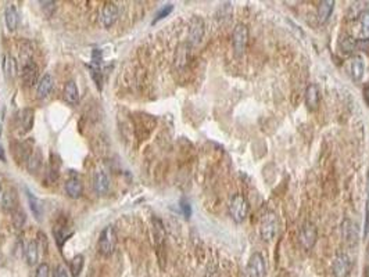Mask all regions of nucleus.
<instances>
[{"label":"nucleus","instance_id":"1","mask_svg":"<svg viewBox=\"0 0 369 277\" xmlns=\"http://www.w3.org/2000/svg\"><path fill=\"white\" fill-rule=\"evenodd\" d=\"M229 214L232 219L238 223H242L249 214V203L243 194H234L229 201Z\"/></svg>","mask_w":369,"mask_h":277},{"label":"nucleus","instance_id":"2","mask_svg":"<svg viewBox=\"0 0 369 277\" xmlns=\"http://www.w3.org/2000/svg\"><path fill=\"white\" fill-rule=\"evenodd\" d=\"M117 246V233L113 226H106L102 233H100L99 243H97V248L99 252L103 256L113 255V252Z\"/></svg>","mask_w":369,"mask_h":277},{"label":"nucleus","instance_id":"3","mask_svg":"<svg viewBox=\"0 0 369 277\" xmlns=\"http://www.w3.org/2000/svg\"><path fill=\"white\" fill-rule=\"evenodd\" d=\"M279 231V219L275 212H266L261 220L260 234L264 241H272Z\"/></svg>","mask_w":369,"mask_h":277},{"label":"nucleus","instance_id":"4","mask_svg":"<svg viewBox=\"0 0 369 277\" xmlns=\"http://www.w3.org/2000/svg\"><path fill=\"white\" fill-rule=\"evenodd\" d=\"M247 39H249V29L245 24H238L234 26L233 32H232V46H233V52L236 57L243 56L246 50V45H247Z\"/></svg>","mask_w":369,"mask_h":277},{"label":"nucleus","instance_id":"5","mask_svg":"<svg viewBox=\"0 0 369 277\" xmlns=\"http://www.w3.org/2000/svg\"><path fill=\"white\" fill-rule=\"evenodd\" d=\"M342 237L346 246L354 248L358 244V226L351 219H344L342 223Z\"/></svg>","mask_w":369,"mask_h":277},{"label":"nucleus","instance_id":"6","mask_svg":"<svg viewBox=\"0 0 369 277\" xmlns=\"http://www.w3.org/2000/svg\"><path fill=\"white\" fill-rule=\"evenodd\" d=\"M247 273L249 277H266L265 259L260 252H254L250 256L247 263Z\"/></svg>","mask_w":369,"mask_h":277},{"label":"nucleus","instance_id":"7","mask_svg":"<svg viewBox=\"0 0 369 277\" xmlns=\"http://www.w3.org/2000/svg\"><path fill=\"white\" fill-rule=\"evenodd\" d=\"M90 75L93 78L94 84L97 86V89L102 90L103 88V75H102V52L94 49L92 53V61L88 65Z\"/></svg>","mask_w":369,"mask_h":277},{"label":"nucleus","instance_id":"8","mask_svg":"<svg viewBox=\"0 0 369 277\" xmlns=\"http://www.w3.org/2000/svg\"><path fill=\"white\" fill-rule=\"evenodd\" d=\"M300 243L306 250H311L312 247L315 246L318 239V231L317 227L311 222H306L301 226V230H300Z\"/></svg>","mask_w":369,"mask_h":277},{"label":"nucleus","instance_id":"9","mask_svg":"<svg viewBox=\"0 0 369 277\" xmlns=\"http://www.w3.org/2000/svg\"><path fill=\"white\" fill-rule=\"evenodd\" d=\"M351 259L347 254H338L334 261H333V273L336 277H346L349 276V273L351 272Z\"/></svg>","mask_w":369,"mask_h":277},{"label":"nucleus","instance_id":"10","mask_svg":"<svg viewBox=\"0 0 369 277\" xmlns=\"http://www.w3.org/2000/svg\"><path fill=\"white\" fill-rule=\"evenodd\" d=\"M21 78L25 86H33L38 84V78H39V68L38 65L32 60L25 61V64L22 65L21 69Z\"/></svg>","mask_w":369,"mask_h":277},{"label":"nucleus","instance_id":"11","mask_svg":"<svg viewBox=\"0 0 369 277\" xmlns=\"http://www.w3.org/2000/svg\"><path fill=\"white\" fill-rule=\"evenodd\" d=\"M153 235H154V244L157 247V255L158 259L161 262L162 266V256L161 252H164V243H165V231H164V226L160 219L154 218L153 219Z\"/></svg>","mask_w":369,"mask_h":277},{"label":"nucleus","instance_id":"12","mask_svg":"<svg viewBox=\"0 0 369 277\" xmlns=\"http://www.w3.org/2000/svg\"><path fill=\"white\" fill-rule=\"evenodd\" d=\"M0 207L7 214H13L14 211L18 209V197H17L14 188H9V190H6L5 193L2 194Z\"/></svg>","mask_w":369,"mask_h":277},{"label":"nucleus","instance_id":"13","mask_svg":"<svg viewBox=\"0 0 369 277\" xmlns=\"http://www.w3.org/2000/svg\"><path fill=\"white\" fill-rule=\"evenodd\" d=\"M118 20V7L114 2H107L102 11V22L106 28H110Z\"/></svg>","mask_w":369,"mask_h":277},{"label":"nucleus","instance_id":"14","mask_svg":"<svg viewBox=\"0 0 369 277\" xmlns=\"http://www.w3.org/2000/svg\"><path fill=\"white\" fill-rule=\"evenodd\" d=\"M204 36V21L200 17H194L190 24L189 31V41L192 45H198Z\"/></svg>","mask_w":369,"mask_h":277},{"label":"nucleus","instance_id":"15","mask_svg":"<svg viewBox=\"0 0 369 277\" xmlns=\"http://www.w3.org/2000/svg\"><path fill=\"white\" fill-rule=\"evenodd\" d=\"M93 188L94 191L100 195H104V194H107L110 188V180H109V176L106 175L104 171L102 169H97V171H94L93 173Z\"/></svg>","mask_w":369,"mask_h":277},{"label":"nucleus","instance_id":"16","mask_svg":"<svg viewBox=\"0 0 369 277\" xmlns=\"http://www.w3.org/2000/svg\"><path fill=\"white\" fill-rule=\"evenodd\" d=\"M53 86H54V79H53L52 75L50 73L43 75L41 81L38 82V99H46L47 96L50 94V92H52Z\"/></svg>","mask_w":369,"mask_h":277},{"label":"nucleus","instance_id":"17","mask_svg":"<svg viewBox=\"0 0 369 277\" xmlns=\"http://www.w3.org/2000/svg\"><path fill=\"white\" fill-rule=\"evenodd\" d=\"M319 89L317 85H310L306 90V105L310 111H315L319 105Z\"/></svg>","mask_w":369,"mask_h":277},{"label":"nucleus","instance_id":"18","mask_svg":"<svg viewBox=\"0 0 369 277\" xmlns=\"http://www.w3.org/2000/svg\"><path fill=\"white\" fill-rule=\"evenodd\" d=\"M62 96H64V100L67 101L68 104L75 105L79 101V90L77 84L74 81H68L65 86H64V90H62Z\"/></svg>","mask_w":369,"mask_h":277},{"label":"nucleus","instance_id":"19","mask_svg":"<svg viewBox=\"0 0 369 277\" xmlns=\"http://www.w3.org/2000/svg\"><path fill=\"white\" fill-rule=\"evenodd\" d=\"M25 191H26V199H28V204H29L32 215L35 216V219L37 220H42V215H43V203L38 199L37 195H33V193H31L29 190H25Z\"/></svg>","mask_w":369,"mask_h":277},{"label":"nucleus","instance_id":"20","mask_svg":"<svg viewBox=\"0 0 369 277\" xmlns=\"http://www.w3.org/2000/svg\"><path fill=\"white\" fill-rule=\"evenodd\" d=\"M83 184L78 178H70L65 183V193L71 199H79L82 195Z\"/></svg>","mask_w":369,"mask_h":277},{"label":"nucleus","instance_id":"21","mask_svg":"<svg viewBox=\"0 0 369 277\" xmlns=\"http://www.w3.org/2000/svg\"><path fill=\"white\" fill-rule=\"evenodd\" d=\"M333 9H334V2L333 0H323V2H321L319 6H318L317 11L318 21L321 22V24L328 21L329 17L333 13Z\"/></svg>","mask_w":369,"mask_h":277},{"label":"nucleus","instance_id":"22","mask_svg":"<svg viewBox=\"0 0 369 277\" xmlns=\"http://www.w3.org/2000/svg\"><path fill=\"white\" fill-rule=\"evenodd\" d=\"M359 32L358 37L361 41H368L369 39V9L362 10L358 14Z\"/></svg>","mask_w":369,"mask_h":277},{"label":"nucleus","instance_id":"23","mask_svg":"<svg viewBox=\"0 0 369 277\" xmlns=\"http://www.w3.org/2000/svg\"><path fill=\"white\" fill-rule=\"evenodd\" d=\"M5 21L9 31H16L17 25H18V13H17V9L13 5L6 7Z\"/></svg>","mask_w":369,"mask_h":277},{"label":"nucleus","instance_id":"24","mask_svg":"<svg viewBox=\"0 0 369 277\" xmlns=\"http://www.w3.org/2000/svg\"><path fill=\"white\" fill-rule=\"evenodd\" d=\"M33 110L32 108H24V110H21L20 112V116H18V120H20V126L22 128L21 131L26 133V132H29L32 129V126H33Z\"/></svg>","mask_w":369,"mask_h":277},{"label":"nucleus","instance_id":"25","mask_svg":"<svg viewBox=\"0 0 369 277\" xmlns=\"http://www.w3.org/2000/svg\"><path fill=\"white\" fill-rule=\"evenodd\" d=\"M25 259L29 266L37 265L39 259V246L37 241H29L25 247Z\"/></svg>","mask_w":369,"mask_h":277},{"label":"nucleus","instance_id":"26","mask_svg":"<svg viewBox=\"0 0 369 277\" xmlns=\"http://www.w3.org/2000/svg\"><path fill=\"white\" fill-rule=\"evenodd\" d=\"M350 71H351V76H353L355 82H358V81L362 79L365 71V64L362 57L357 56V57L353 58V61H351V69Z\"/></svg>","mask_w":369,"mask_h":277},{"label":"nucleus","instance_id":"27","mask_svg":"<svg viewBox=\"0 0 369 277\" xmlns=\"http://www.w3.org/2000/svg\"><path fill=\"white\" fill-rule=\"evenodd\" d=\"M14 155L17 157L18 161H28V158L32 155V147L29 146V141H24V143H18L14 150Z\"/></svg>","mask_w":369,"mask_h":277},{"label":"nucleus","instance_id":"28","mask_svg":"<svg viewBox=\"0 0 369 277\" xmlns=\"http://www.w3.org/2000/svg\"><path fill=\"white\" fill-rule=\"evenodd\" d=\"M83 269V255L74 256L73 261L70 262V272L74 277H78Z\"/></svg>","mask_w":369,"mask_h":277},{"label":"nucleus","instance_id":"29","mask_svg":"<svg viewBox=\"0 0 369 277\" xmlns=\"http://www.w3.org/2000/svg\"><path fill=\"white\" fill-rule=\"evenodd\" d=\"M11 220H13V226H14L16 229H22L26 222L25 212H24L22 209L18 208L17 211H14V212L11 214Z\"/></svg>","mask_w":369,"mask_h":277},{"label":"nucleus","instance_id":"30","mask_svg":"<svg viewBox=\"0 0 369 277\" xmlns=\"http://www.w3.org/2000/svg\"><path fill=\"white\" fill-rule=\"evenodd\" d=\"M5 72L7 75V78L14 79V76H16L17 65L14 58L11 57V56H6L5 58Z\"/></svg>","mask_w":369,"mask_h":277},{"label":"nucleus","instance_id":"31","mask_svg":"<svg viewBox=\"0 0 369 277\" xmlns=\"http://www.w3.org/2000/svg\"><path fill=\"white\" fill-rule=\"evenodd\" d=\"M42 165V161H41V155L39 154H33L32 152V155L28 158V161H26V169L29 171V173H35L41 168Z\"/></svg>","mask_w":369,"mask_h":277},{"label":"nucleus","instance_id":"32","mask_svg":"<svg viewBox=\"0 0 369 277\" xmlns=\"http://www.w3.org/2000/svg\"><path fill=\"white\" fill-rule=\"evenodd\" d=\"M172 10H174V5H171V3H168V5L162 6L161 9H160V10L157 11L156 18L153 20V22H151V24L154 25V24H157V22H158V21H161V20H164L165 17H168V16H170V14H171V11Z\"/></svg>","mask_w":369,"mask_h":277},{"label":"nucleus","instance_id":"33","mask_svg":"<svg viewBox=\"0 0 369 277\" xmlns=\"http://www.w3.org/2000/svg\"><path fill=\"white\" fill-rule=\"evenodd\" d=\"M357 47V41L351 36H346L340 41V49L346 53H351Z\"/></svg>","mask_w":369,"mask_h":277},{"label":"nucleus","instance_id":"34","mask_svg":"<svg viewBox=\"0 0 369 277\" xmlns=\"http://www.w3.org/2000/svg\"><path fill=\"white\" fill-rule=\"evenodd\" d=\"M53 234H54V239H56V241H57V246L61 248L62 244L67 241L68 235H65V233L62 231L61 227H57L56 230H53Z\"/></svg>","mask_w":369,"mask_h":277},{"label":"nucleus","instance_id":"35","mask_svg":"<svg viewBox=\"0 0 369 277\" xmlns=\"http://www.w3.org/2000/svg\"><path fill=\"white\" fill-rule=\"evenodd\" d=\"M50 276V267L47 263H41L39 266L37 267V273H35V277H49Z\"/></svg>","mask_w":369,"mask_h":277},{"label":"nucleus","instance_id":"36","mask_svg":"<svg viewBox=\"0 0 369 277\" xmlns=\"http://www.w3.org/2000/svg\"><path fill=\"white\" fill-rule=\"evenodd\" d=\"M181 209H182V214L185 215L186 219H189L192 216V205L189 204L187 200H181Z\"/></svg>","mask_w":369,"mask_h":277},{"label":"nucleus","instance_id":"37","mask_svg":"<svg viewBox=\"0 0 369 277\" xmlns=\"http://www.w3.org/2000/svg\"><path fill=\"white\" fill-rule=\"evenodd\" d=\"M42 9L45 10L47 17H50L53 11L56 10V3H54V2H43V3H42Z\"/></svg>","mask_w":369,"mask_h":277},{"label":"nucleus","instance_id":"38","mask_svg":"<svg viewBox=\"0 0 369 277\" xmlns=\"http://www.w3.org/2000/svg\"><path fill=\"white\" fill-rule=\"evenodd\" d=\"M369 231V191H368V200H366V211H365V229L364 235L366 237Z\"/></svg>","mask_w":369,"mask_h":277},{"label":"nucleus","instance_id":"39","mask_svg":"<svg viewBox=\"0 0 369 277\" xmlns=\"http://www.w3.org/2000/svg\"><path fill=\"white\" fill-rule=\"evenodd\" d=\"M54 277H70V274H68V270L65 267L62 265H58L54 270Z\"/></svg>","mask_w":369,"mask_h":277},{"label":"nucleus","instance_id":"40","mask_svg":"<svg viewBox=\"0 0 369 277\" xmlns=\"http://www.w3.org/2000/svg\"><path fill=\"white\" fill-rule=\"evenodd\" d=\"M362 94H364V100L365 103L369 105V84L365 85L364 86V90H362Z\"/></svg>","mask_w":369,"mask_h":277},{"label":"nucleus","instance_id":"41","mask_svg":"<svg viewBox=\"0 0 369 277\" xmlns=\"http://www.w3.org/2000/svg\"><path fill=\"white\" fill-rule=\"evenodd\" d=\"M0 161L6 162V155H5V148L0 146Z\"/></svg>","mask_w":369,"mask_h":277},{"label":"nucleus","instance_id":"42","mask_svg":"<svg viewBox=\"0 0 369 277\" xmlns=\"http://www.w3.org/2000/svg\"><path fill=\"white\" fill-rule=\"evenodd\" d=\"M0 194H2V182H0Z\"/></svg>","mask_w":369,"mask_h":277}]
</instances>
